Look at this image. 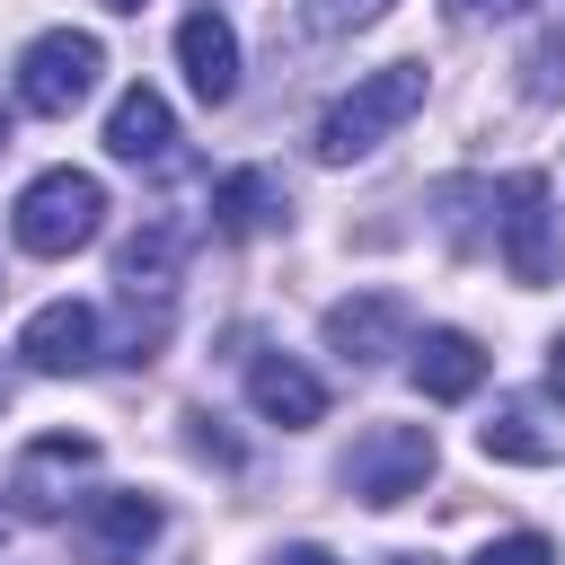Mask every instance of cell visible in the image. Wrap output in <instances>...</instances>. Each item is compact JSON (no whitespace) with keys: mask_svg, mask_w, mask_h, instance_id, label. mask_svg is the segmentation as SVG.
<instances>
[{"mask_svg":"<svg viewBox=\"0 0 565 565\" xmlns=\"http://www.w3.org/2000/svg\"><path fill=\"white\" fill-rule=\"evenodd\" d=\"M415 106H424V62H388V71H371V79H353V88L318 115V159L344 168V159L380 150Z\"/></svg>","mask_w":565,"mask_h":565,"instance_id":"1","label":"cell"},{"mask_svg":"<svg viewBox=\"0 0 565 565\" xmlns=\"http://www.w3.org/2000/svg\"><path fill=\"white\" fill-rule=\"evenodd\" d=\"M97 221H106V185L88 168H44L18 194V212H9V230H18L26 256H71V247L97 238Z\"/></svg>","mask_w":565,"mask_h":565,"instance_id":"2","label":"cell"},{"mask_svg":"<svg viewBox=\"0 0 565 565\" xmlns=\"http://www.w3.org/2000/svg\"><path fill=\"white\" fill-rule=\"evenodd\" d=\"M97 71H106V44L79 35V26H53L18 53V106L26 115H71V106H88Z\"/></svg>","mask_w":565,"mask_h":565,"instance_id":"3","label":"cell"},{"mask_svg":"<svg viewBox=\"0 0 565 565\" xmlns=\"http://www.w3.org/2000/svg\"><path fill=\"white\" fill-rule=\"evenodd\" d=\"M424 477H433V433H424V424H371V433L344 450V486H353L371 512L424 494Z\"/></svg>","mask_w":565,"mask_h":565,"instance_id":"4","label":"cell"},{"mask_svg":"<svg viewBox=\"0 0 565 565\" xmlns=\"http://www.w3.org/2000/svg\"><path fill=\"white\" fill-rule=\"evenodd\" d=\"M150 539H159V494H132V486L88 494V503H79V521H71L79 565H141V547H150Z\"/></svg>","mask_w":565,"mask_h":565,"instance_id":"5","label":"cell"},{"mask_svg":"<svg viewBox=\"0 0 565 565\" xmlns=\"http://www.w3.org/2000/svg\"><path fill=\"white\" fill-rule=\"evenodd\" d=\"M503 265H512V282H556V212H547V177L539 168H521V177H503Z\"/></svg>","mask_w":565,"mask_h":565,"instance_id":"6","label":"cell"},{"mask_svg":"<svg viewBox=\"0 0 565 565\" xmlns=\"http://www.w3.org/2000/svg\"><path fill=\"white\" fill-rule=\"evenodd\" d=\"M477 450L486 459H512V468H547L565 459V397L539 388V397H503L486 424H477Z\"/></svg>","mask_w":565,"mask_h":565,"instance_id":"7","label":"cell"},{"mask_svg":"<svg viewBox=\"0 0 565 565\" xmlns=\"http://www.w3.org/2000/svg\"><path fill=\"white\" fill-rule=\"evenodd\" d=\"M397 344H406V300L397 291H353V300L327 309V353H344L353 371L388 362Z\"/></svg>","mask_w":565,"mask_h":565,"instance_id":"8","label":"cell"},{"mask_svg":"<svg viewBox=\"0 0 565 565\" xmlns=\"http://www.w3.org/2000/svg\"><path fill=\"white\" fill-rule=\"evenodd\" d=\"M18 353H26V371H44V380L88 371V362H97V309H88V300H44V309L26 318V335H18Z\"/></svg>","mask_w":565,"mask_h":565,"instance_id":"9","label":"cell"},{"mask_svg":"<svg viewBox=\"0 0 565 565\" xmlns=\"http://www.w3.org/2000/svg\"><path fill=\"white\" fill-rule=\"evenodd\" d=\"M79 468H97V441H88V433H44V441H26V459L9 468V494H18V512L53 521Z\"/></svg>","mask_w":565,"mask_h":565,"instance_id":"10","label":"cell"},{"mask_svg":"<svg viewBox=\"0 0 565 565\" xmlns=\"http://www.w3.org/2000/svg\"><path fill=\"white\" fill-rule=\"evenodd\" d=\"M177 62H185V79H194L203 106H230V97H238V35H230V18L194 9V18L177 26Z\"/></svg>","mask_w":565,"mask_h":565,"instance_id":"11","label":"cell"},{"mask_svg":"<svg viewBox=\"0 0 565 565\" xmlns=\"http://www.w3.org/2000/svg\"><path fill=\"white\" fill-rule=\"evenodd\" d=\"M247 397H256V415L282 424V433H309V424L327 415V388H318L291 353H256V362H247Z\"/></svg>","mask_w":565,"mask_h":565,"instance_id":"12","label":"cell"},{"mask_svg":"<svg viewBox=\"0 0 565 565\" xmlns=\"http://www.w3.org/2000/svg\"><path fill=\"white\" fill-rule=\"evenodd\" d=\"M406 353H415V362H406L415 388L441 397V406H450V397H477V380H486V344L459 335V327H424V344H406Z\"/></svg>","mask_w":565,"mask_h":565,"instance_id":"13","label":"cell"},{"mask_svg":"<svg viewBox=\"0 0 565 565\" xmlns=\"http://www.w3.org/2000/svg\"><path fill=\"white\" fill-rule=\"evenodd\" d=\"M106 150L132 159V168H159V159L177 150V115H168V97H159V88H124L115 115H106Z\"/></svg>","mask_w":565,"mask_h":565,"instance_id":"14","label":"cell"},{"mask_svg":"<svg viewBox=\"0 0 565 565\" xmlns=\"http://www.w3.org/2000/svg\"><path fill=\"white\" fill-rule=\"evenodd\" d=\"M282 221V185L265 177V168H230L221 185H212V230L221 238H256V230H274Z\"/></svg>","mask_w":565,"mask_h":565,"instance_id":"15","label":"cell"},{"mask_svg":"<svg viewBox=\"0 0 565 565\" xmlns=\"http://www.w3.org/2000/svg\"><path fill=\"white\" fill-rule=\"evenodd\" d=\"M521 88H530L539 106L565 97V26H539V35H530V53H521Z\"/></svg>","mask_w":565,"mask_h":565,"instance_id":"16","label":"cell"},{"mask_svg":"<svg viewBox=\"0 0 565 565\" xmlns=\"http://www.w3.org/2000/svg\"><path fill=\"white\" fill-rule=\"evenodd\" d=\"M388 0H300V26L309 35H353V26H371Z\"/></svg>","mask_w":565,"mask_h":565,"instance_id":"17","label":"cell"},{"mask_svg":"<svg viewBox=\"0 0 565 565\" xmlns=\"http://www.w3.org/2000/svg\"><path fill=\"white\" fill-rule=\"evenodd\" d=\"M477 565H556V547H547L539 530H512V539H494Z\"/></svg>","mask_w":565,"mask_h":565,"instance_id":"18","label":"cell"},{"mask_svg":"<svg viewBox=\"0 0 565 565\" xmlns=\"http://www.w3.org/2000/svg\"><path fill=\"white\" fill-rule=\"evenodd\" d=\"M547 388H556V397H565V335H556V344H547Z\"/></svg>","mask_w":565,"mask_h":565,"instance_id":"19","label":"cell"},{"mask_svg":"<svg viewBox=\"0 0 565 565\" xmlns=\"http://www.w3.org/2000/svg\"><path fill=\"white\" fill-rule=\"evenodd\" d=\"M274 565H335V556H327V547H282Z\"/></svg>","mask_w":565,"mask_h":565,"instance_id":"20","label":"cell"},{"mask_svg":"<svg viewBox=\"0 0 565 565\" xmlns=\"http://www.w3.org/2000/svg\"><path fill=\"white\" fill-rule=\"evenodd\" d=\"M450 18H486V9H503V0H441Z\"/></svg>","mask_w":565,"mask_h":565,"instance_id":"21","label":"cell"},{"mask_svg":"<svg viewBox=\"0 0 565 565\" xmlns=\"http://www.w3.org/2000/svg\"><path fill=\"white\" fill-rule=\"evenodd\" d=\"M106 9H115V18H132V9H141V0H106Z\"/></svg>","mask_w":565,"mask_h":565,"instance_id":"22","label":"cell"},{"mask_svg":"<svg viewBox=\"0 0 565 565\" xmlns=\"http://www.w3.org/2000/svg\"><path fill=\"white\" fill-rule=\"evenodd\" d=\"M0 150H9V97H0Z\"/></svg>","mask_w":565,"mask_h":565,"instance_id":"23","label":"cell"},{"mask_svg":"<svg viewBox=\"0 0 565 565\" xmlns=\"http://www.w3.org/2000/svg\"><path fill=\"white\" fill-rule=\"evenodd\" d=\"M388 565H433V556H388Z\"/></svg>","mask_w":565,"mask_h":565,"instance_id":"24","label":"cell"},{"mask_svg":"<svg viewBox=\"0 0 565 565\" xmlns=\"http://www.w3.org/2000/svg\"><path fill=\"white\" fill-rule=\"evenodd\" d=\"M9 388H18V380H9V371H0V406H9Z\"/></svg>","mask_w":565,"mask_h":565,"instance_id":"25","label":"cell"},{"mask_svg":"<svg viewBox=\"0 0 565 565\" xmlns=\"http://www.w3.org/2000/svg\"><path fill=\"white\" fill-rule=\"evenodd\" d=\"M0 539H9V512H0Z\"/></svg>","mask_w":565,"mask_h":565,"instance_id":"26","label":"cell"}]
</instances>
